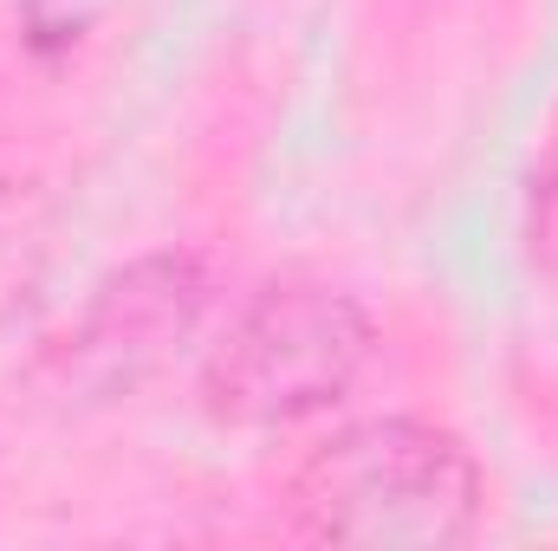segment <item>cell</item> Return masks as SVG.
Wrapping results in <instances>:
<instances>
[{
	"label": "cell",
	"mask_w": 558,
	"mask_h": 551,
	"mask_svg": "<svg viewBox=\"0 0 558 551\" xmlns=\"http://www.w3.org/2000/svg\"><path fill=\"white\" fill-rule=\"evenodd\" d=\"M52 273V208L26 182H0V338L39 305Z\"/></svg>",
	"instance_id": "277c9868"
},
{
	"label": "cell",
	"mask_w": 558,
	"mask_h": 551,
	"mask_svg": "<svg viewBox=\"0 0 558 551\" xmlns=\"http://www.w3.org/2000/svg\"><path fill=\"white\" fill-rule=\"evenodd\" d=\"M286 513L318 546H461L481 532L487 474L448 428L371 415L299 461Z\"/></svg>",
	"instance_id": "6da1fadb"
},
{
	"label": "cell",
	"mask_w": 558,
	"mask_h": 551,
	"mask_svg": "<svg viewBox=\"0 0 558 551\" xmlns=\"http://www.w3.org/2000/svg\"><path fill=\"white\" fill-rule=\"evenodd\" d=\"M371 311L318 279L254 292L202 357V403L234 428H299L331 415L371 370Z\"/></svg>",
	"instance_id": "7a4b0ae2"
},
{
	"label": "cell",
	"mask_w": 558,
	"mask_h": 551,
	"mask_svg": "<svg viewBox=\"0 0 558 551\" xmlns=\"http://www.w3.org/2000/svg\"><path fill=\"white\" fill-rule=\"evenodd\" d=\"M202 311H208V273L189 254H149L137 267L111 273L85 305L72 338V370L92 377L98 390H118V383L131 390L137 377L169 364V351L195 338Z\"/></svg>",
	"instance_id": "3957f363"
}]
</instances>
